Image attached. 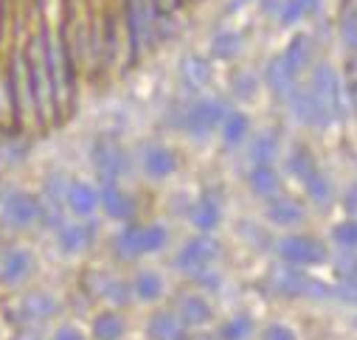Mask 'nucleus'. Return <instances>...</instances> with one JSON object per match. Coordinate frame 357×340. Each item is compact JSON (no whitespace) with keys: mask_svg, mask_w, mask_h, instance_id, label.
I'll use <instances>...</instances> for the list:
<instances>
[{"mask_svg":"<svg viewBox=\"0 0 357 340\" xmlns=\"http://www.w3.org/2000/svg\"><path fill=\"white\" fill-rule=\"evenodd\" d=\"M130 287H132V295L138 301H144V304H152V301H158L163 295V279L155 270H141Z\"/></svg>","mask_w":357,"mask_h":340,"instance_id":"obj_28","label":"nucleus"},{"mask_svg":"<svg viewBox=\"0 0 357 340\" xmlns=\"http://www.w3.org/2000/svg\"><path fill=\"white\" fill-rule=\"evenodd\" d=\"M287 169L298 178V183L301 180H307L315 169H318V163H315V157L310 155V149L307 146H296L293 152H290V157H287Z\"/></svg>","mask_w":357,"mask_h":340,"instance_id":"obj_37","label":"nucleus"},{"mask_svg":"<svg viewBox=\"0 0 357 340\" xmlns=\"http://www.w3.org/2000/svg\"><path fill=\"white\" fill-rule=\"evenodd\" d=\"M65 206H68L76 217H91V214L99 208V189H93L91 183L73 180V183H68Z\"/></svg>","mask_w":357,"mask_h":340,"instance_id":"obj_20","label":"nucleus"},{"mask_svg":"<svg viewBox=\"0 0 357 340\" xmlns=\"http://www.w3.org/2000/svg\"><path fill=\"white\" fill-rule=\"evenodd\" d=\"M264 84H267V88H271L276 96H282V99H287V96L293 93V88H296V76H293L290 68L284 65L282 54L267 62V68H264Z\"/></svg>","mask_w":357,"mask_h":340,"instance_id":"obj_21","label":"nucleus"},{"mask_svg":"<svg viewBox=\"0 0 357 340\" xmlns=\"http://www.w3.org/2000/svg\"><path fill=\"white\" fill-rule=\"evenodd\" d=\"M54 340H84V337H82V332L76 326H62V329H56Z\"/></svg>","mask_w":357,"mask_h":340,"instance_id":"obj_45","label":"nucleus"},{"mask_svg":"<svg viewBox=\"0 0 357 340\" xmlns=\"http://www.w3.org/2000/svg\"><path fill=\"white\" fill-rule=\"evenodd\" d=\"M310 96L312 102L318 105L326 127L332 121H340L343 118V84L337 79V73L329 68V65H318L312 70V79H310Z\"/></svg>","mask_w":357,"mask_h":340,"instance_id":"obj_3","label":"nucleus"},{"mask_svg":"<svg viewBox=\"0 0 357 340\" xmlns=\"http://www.w3.org/2000/svg\"><path fill=\"white\" fill-rule=\"evenodd\" d=\"M65 194H68V180L54 172L40 194V222L45 228H62L65 225Z\"/></svg>","mask_w":357,"mask_h":340,"instance_id":"obj_10","label":"nucleus"},{"mask_svg":"<svg viewBox=\"0 0 357 340\" xmlns=\"http://www.w3.org/2000/svg\"><path fill=\"white\" fill-rule=\"evenodd\" d=\"M155 9L152 0H124V26L130 40V62H138L144 45L155 40Z\"/></svg>","mask_w":357,"mask_h":340,"instance_id":"obj_5","label":"nucleus"},{"mask_svg":"<svg viewBox=\"0 0 357 340\" xmlns=\"http://www.w3.org/2000/svg\"><path fill=\"white\" fill-rule=\"evenodd\" d=\"M183 0H152V9H155V17H172L177 9H181Z\"/></svg>","mask_w":357,"mask_h":340,"instance_id":"obj_41","label":"nucleus"},{"mask_svg":"<svg viewBox=\"0 0 357 340\" xmlns=\"http://www.w3.org/2000/svg\"><path fill=\"white\" fill-rule=\"evenodd\" d=\"M220 256H222L220 239L211 236V233H197V236H192L181 250H177L174 268L181 270V273H186V276H192V279H197L200 273L211 270Z\"/></svg>","mask_w":357,"mask_h":340,"instance_id":"obj_4","label":"nucleus"},{"mask_svg":"<svg viewBox=\"0 0 357 340\" xmlns=\"http://www.w3.org/2000/svg\"><path fill=\"white\" fill-rule=\"evenodd\" d=\"M340 40H343V45H346L351 54H357V23L349 26V29H340Z\"/></svg>","mask_w":357,"mask_h":340,"instance_id":"obj_43","label":"nucleus"},{"mask_svg":"<svg viewBox=\"0 0 357 340\" xmlns=\"http://www.w3.org/2000/svg\"><path fill=\"white\" fill-rule=\"evenodd\" d=\"M267 219L279 228H296L304 222V206L296 203L293 197L276 194L273 200H267Z\"/></svg>","mask_w":357,"mask_h":340,"instance_id":"obj_19","label":"nucleus"},{"mask_svg":"<svg viewBox=\"0 0 357 340\" xmlns=\"http://www.w3.org/2000/svg\"><path fill=\"white\" fill-rule=\"evenodd\" d=\"M17 312H20V320L23 323H43V320H51L59 312V304L48 293H29L20 301V309Z\"/></svg>","mask_w":357,"mask_h":340,"instance_id":"obj_16","label":"nucleus"},{"mask_svg":"<svg viewBox=\"0 0 357 340\" xmlns=\"http://www.w3.org/2000/svg\"><path fill=\"white\" fill-rule=\"evenodd\" d=\"M321 0H284L279 6V23L282 26H293L298 20H304L310 12H315V6Z\"/></svg>","mask_w":357,"mask_h":340,"instance_id":"obj_35","label":"nucleus"},{"mask_svg":"<svg viewBox=\"0 0 357 340\" xmlns=\"http://www.w3.org/2000/svg\"><path fill=\"white\" fill-rule=\"evenodd\" d=\"M290 99V107H293V116L301 121V124H307V127H326V121H324V116H321V110H318V105L312 102V96H310V91L307 88H293V93L287 96Z\"/></svg>","mask_w":357,"mask_h":340,"instance_id":"obj_23","label":"nucleus"},{"mask_svg":"<svg viewBox=\"0 0 357 340\" xmlns=\"http://www.w3.org/2000/svg\"><path fill=\"white\" fill-rule=\"evenodd\" d=\"M245 3H250V0H228V12H236V9H242Z\"/></svg>","mask_w":357,"mask_h":340,"instance_id":"obj_47","label":"nucleus"},{"mask_svg":"<svg viewBox=\"0 0 357 340\" xmlns=\"http://www.w3.org/2000/svg\"><path fill=\"white\" fill-rule=\"evenodd\" d=\"M253 318L250 315H245V312H239V315H234V318H228L225 323H220V329H217V337L220 340H248L250 334H253Z\"/></svg>","mask_w":357,"mask_h":340,"instance_id":"obj_32","label":"nucleus"},{"mask_svg":"<svg viewBox=\"0 0 357 340\" xmlns=\"http://www.w3.org/2000/svg\"><path fill=\"white\" fill-rule=\"evenodd\" d=\"M31 270H34V256L26 247H12L3 253V259H0V281L6 287L26 281L31 276Z\"/></svg>","mask_w":357,"mask_h":340,"instance_id":"obj_13","label":"nucleus"},{"mask_svg":"<svg viewBox=\"0 0 357 340\" xmlns=\"http://www.w3.org/2000/svg\"><path fill=\"white\" fill-rule=\"evenodd\" d=\"M248 186L256 197L261 200H273L282 189V180L276 175V169L273 166H253L250 169V175H248Z\"/></svg>","mask_w":357,"mask_h":340,"instance_id":"obj_24","label":"nucleus"},{"mask_svg":"<svg viewBox=\"0 0 357 340\" xmlns=\"http://www.w3.org/2000/svg\"><path fill=\"white\" fill-rule=\"evenodd\" d=\"M343 208H346L351 217H357V183L346 192V197H343Z\"/></svg>","mask_w":357,"mask_h":340,"instance_id":"obj_44","label":"nucleus"},{"mask_svg":"<svg viewBox=\"0 0 357 340\" xmlns=\"http://www.w3.org/2000/svg\"><path fill=\"white\" fill-rule=\"evenodd\" d=\"M93 169L99 175V183H119L121 175L127 172V152L113 135H99L93 144Z\"/></svg>","mask_w":357,"mask_h":340,"instance_id":"obj_8","label":"nucleus"},{"mask_svg":"<svg viewBox=\"0 0 357 340\" xmlns=\"http://www.w3.org/2000/svg\"><path fill=\"white\" fill-rule=\"evenodd\" d=\"M301 186H304L307 197H310L315 206H329V203H332V183L326 180V175L321 172V169H315V172H312L307 180H301Z\"/></svg>","mask_w":357,"mask_h":340,"instance_id":"obj_33","label":"nucleus"},{"mask_svg":"<svg viewBox=\"0 0 357 340\" xmlns=\"http://www.w3.org/2000/svg\"><path fill=\"white\" fill-rule=\"evenodd\" d=\"M248 130H250V121H248V116L239 113V110H231V113L225 116L222 127H220L222 141H225V146H231V149L239 146V144L248 138Z\"/></svg>","mask_w":357,"mask_h":340,"instance_id":"obj_30","label":"nucleus"},{"mask_svg":"<svg viewBox=\"0 0 357 340\" xmlns=\"http://www.w3.org/2000/svg\"><path fill=\"white\" fill-rule=\"evenodd\" d=\"M239 51H242V34H239V31L222 29V31L214 34V40H211V56H214V59L231 62V59H236Z\"/></svg>","mask_w":357,"mask_h":340,"instance_id":"obj_27","label":"nucleus"},{"mask_svg":"<svg viewBox=\"0 0 357 340\" xmlns=\"http://www.w3.org/2000/svg\"><path fill=\"white\" fill-rule=\"evenodd\" d=\"M174 315L181 318V323H183L186 329H200V326L211 323L214 309H211V304H208L203 295L186 293V295H181V301H177V312H174Z\"/></svg>","mask_w":357,"mask_h":340,"instance_id":"obj_15","label":"nucleus"},{"mask_svg":"<svg viewBox=\"0 0 357 340\" xmlns=\"http://www.w3.org/2000/svg\"><path fill=\"white\" fill-rule=\"evenodd\" d=\"M332 242L343 250H357V217L343 219L340 225L332 228Z\"/></svg>","mask_w":357,"mask_h":340,"instance_id":"obj_38","label":"nucleus"},{"mask_svg":"<svg viewBox=\"0 0 357 340\" xmlns=\"http://www.w3.org/2000/svg\"><path fill=\"white\" fill-rule=\"evenodd\" d=\"M141 166H144V175L152 180H166L177 172V155L174 149L163 146V144H146L141 152Z\"/></svg>","mask_w":357,"mask_h":340,"instance_id":"obj_12","label":"nucleus"},{"mask_svg":"<svg viewBox=\"0 0 357 340\" xmlns=\"http://www.w3.org/2000/svg\"><path fill=\"white\" fill-rule=\"evenodd\" d=\"M138 231H141V225H132V222H127V228L113 239V247H116V253L121 259H138L141 256V245H138Z\"/></svg>","mask_w":357,"mask_h":340,"instance_id":"obj_36","label":"nucleus"},{"mask_svg":"<svg viewBox=\"0 0 357 340\" xmlns=\"http://www.w3.org/2000/svg\"><path fill=\"white\" fill-rule=\"evenodd\" d=\"M349 102H351V107H354V113H357V82L349 84Z\"/></svg>","mask_w":357,"mask_h":340,"instance_id":"obj_46","label":"nucleus"},{"mask_svg":"<svg viewBox=\"0 0 357 340\" xmlns=\"http://www.w3.org/2000/svg\"><path fill=\"white\" fill-rule=\"evenodd\" d=\"M0 217L9 228H31L40 222V197L29 192H6V197L0 200Z\"/></svg>","mask_w":357,"mask_h":340,"instance_id":"obj_11","label":"nucleus"},{"mask_svg":"<svg viewBox=\"0 0 357 340\" xmlns=\"http://www.w3.org/2000/svg\"><path fill=\"white\" fill-rule=\"evenodd\" d=\"M261 340H298V334L287 323H271V326H264Z\"/></svg>","mask_w":357,"mask_h":340,"instance_id":"obj_39","label":"nucleus"},{"mask_svg":"<svg viewBox=\"0 0 357 340\" xmlns=\"http://www.w3.org/2000/svg\"><path fill=\"white\" fill-rule=\"evenodd\" d=\"M279 256L287 268H296V270H304V268H315V265H324L329 259V250L321 239L315 236H304V233H290L284 236L279 245Z\"/></svg>","mask_w":357,"mask_h":340,"instance_id":"obj_6","label":"nucleus"},{"mask_svg":"<svg viewBox=\"0 0 357 340\" xmlns=\"http://www.w3.org/2000/svg\"><path fill=\"white\" fill-rule=\"evenodd\" d=\"M124 329H127L124 318L119 312H113V309L99 312L93 318V337L96 340H121L124 337Z\"/></svg>","mask_w":357,"mask_h":340,"instance_id":"obj_29","label":"nucleus"},{"mask_svg":"<svg viewBox=\"0 0 357 340\" xmlns=\"http://www.w3.org/2000/svg\"><path fill=\"white\" fill-rule=\"evenodd\" d=\"M93 242V225L91 222H70L59 228V250L73 256V253H82L87 245Z\"/></svg>","mask_w":357,"mask_h":340,"instance_id":"obj_22","label":"nucleus"},{"mask_svg":"<svg viewBox=\"0 0 357 340\" xmlns=\"http://www.w3.org/2000/svg\"><path fill=\"white\" fill-rule=\"evenodd\" d=\"M354 329H357V315H354Z\"/></svg>","mask_w":357,"mask_h":340,"instance_id":"obj_48","label":"nucleus"},{"mask_svg":"<svg viewBox=\"0 0 357 340\" xmlns=\"http://www.w3.org/2000/svg\"><path fill=\"white\" fill-rule=\"evenodd\" d=\"M99 206L105 208V214L110 219L130 222L135 217V200L124 189H119V183H107L99 189Z\"/></svg>","mask_w":357,"mask_h":340,"instance_id":"obj_14","label":"nucleus"},{"mask_svg":"<svg viewBox=\"0 0 357 340\" xmlns=\"http://www.w3.org/2000/svg\"><path fill=\"white\" fill-rule=\"evenodd\" d=\"M45 42H48V70H51V88H54V110H56V121H59L65 116V110H70V105H73L76 70H73L70 48L62 37H54L51 31H45Z\"/></svg>","mask_w":357,"mask_h":340,"instance_id":"obj_2","label":"nucleus"},{"mask_svg":"<svg viewBox=\"0 0 357 340\" xmlns=\"http://www.w3.org/2000/svg\"><path fill=\"white\" fill-rule=\"evenodd\" d=\"M228 113L231 110H228V102L225 99H214V96L197 99L186 110V132L192 138H208L214 130L222 127V121H225Z\"/></svg>","mask_w":357,"mask_h":340,"instance_id":"obj_7","label":"nucleus"},{"mask_svg":"<svg viewBox=\"0 0 357 340\" xmlns=\"http://www.w3.org/2000/svg\"><path fill=\"white\" fill-rule=\"evenodd\" d=\"M45 31L48 29H43L37 37H31V42H29L23 56H26V70H29V84H31L37 118L43 124H51V121H56V110H54V88H51V70H48Z\"/></svg>","mask_w":357,"mask_h":340,"instance_id":"obj_1","label":"nucleus"},{"mask_svg":"<svg viewBox=\"0 0 357 340\" xmlns=\"http://www.w3.org/2000/svg\"><path fill=\"white\" fill-rule=\"evenodd\" d=\"M189 222H192L200 233H211V231L222 222L220 203H217L211 194H200V197L189 206Z\"/></svg>","mask_w":357,"mask_h":340,"instance_id":"obj_17","label":"nucleus"},{"mask_svg":"<svg viewBox=\"0 0 357 340\" xmlns=\"http://www.w3.org/2000/svg\"><path fill=\"white\" fill-rule=\"evenodd\" d=\"M310 56H312V45H310V37L307 34H296L290 40V45L284 48V54H282V59H284V65L290 68L293 76H298L310 65Z\"/></svg>","mask_w":357,"mask_h":340,"instance_id":"obj_26","label":"nucleus"},{"mask_svg":"<svg viewBox=\"0 0 357 340\" xmlns=\"http://www.w3.org/2000/svg\"><path fill=\"white\" fill-rule=\"evenodd\" d=\"M166 242H169V231H166L163 225H158V222H152V225H141V231H138L141 256H144V253H158V250H163Z\"/></svg>","mask_w":357,"mask_h":340,"instance_id":"obj_34","label":"nucleus"},{"mask_svg":"<svg viewBox=\"0 0 357 340\" xmlns=\"http://www.w3.org/2000/svg\"><path fill=\"white\" fill-rule=\"evenodd\" d=\"M256 84H259V79H256L253 73H239V76L234 79V93L242 96V99H248V96H253Z\"/></svg>","mask_w":357,"mask_h":340,"instance_id":"obj_40","label":"nucleus"},{"mask_svg":"<svg viewBox=\"0 0 357 340\" xmlns=\"http://www.w3.org/2000/svg\"><path fill=\"white\" fill-rule=\"evenodd\" d=\"M195 281H197V284H203L206 290H220V284H222V279L214 273V268H211V270H206V273H200Z\"/></svg>","mask_w":357,"mask_h":340,"instance_id":"obj_42","label":"nucleus"},{"mask_svg":"<svg viewBox=\"0 0 357 340\" xmlns=\"http://www.w3.org/2000/svg\"><path fill=\"white\" fill-rule=\"evenodd\" d=\"M279 155V135L276 132H261L250 146L253 166H273V157Z\"/></svg>","mask_w":357,"mask_h":340,"instance_id":"obj_31","label":"nucleus"},{"mask_svg":"<svg viewBox=\"0 0 357 340\" xmlns=\"http://www.w3.org/2000/svg\"><path fill=\"white\" fill-rule=\"evenodd\" d=\"M146 334H149V340H186L189 337L181 318H177L174 312H169V309H160L149 318Z\"/></svg>","mask_w":357,"mask_h":340,"instance_id":"obj_18","label":"nucleus"},{"mask_svg":"<svg viewBox=\"0 0 357 340\" xmlns=\"http://www.w3.org/2000/svg\"><path fill=\"white\" fill-rule=\"evenodd\" d=\"M6 88H9L12 113H15V121H17V124H23L29 116H37V110H34V96H31V84H29V70H26V56H23V54H15V59H12V65H9Z\"/></svg>","mask_w":357,"mask_h":340,"instance_id":"obj_9","label":"nucleus"},{"mask_svg":"<svg viewBox=\"0 0 357 340\" xmlns=\"http://www.w3.org/2000/svg\"><path fill=\"white\" fill-rule=\"evenodd\" d=\"M181 79H183L186 88H192V91L206 88L208 79H211V62H206L197 54H186L183 62H181Z\"/></svg>","mask_w":357,"mask_h":340,"instance_id":"obj_25","label":"nucleus"}]
</instances>
